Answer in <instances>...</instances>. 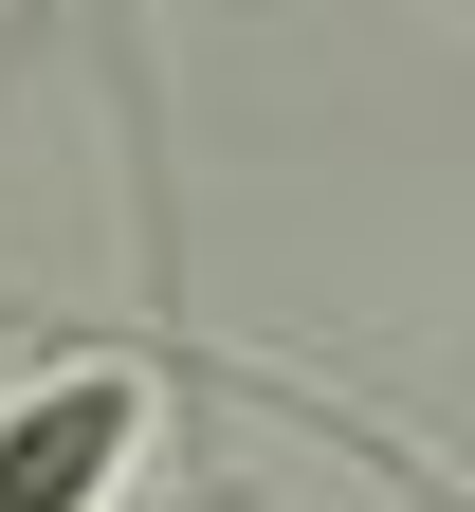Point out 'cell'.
I'll return each instance as SVG.
<instances>
[{
  "label": "cell",
  "mask_w": 475,
  "mask_h": 512,
  "mask_svg": "<svg viewBox=\"0 0 475 512\" xmlns=\"http://www.w3.org/2000/svg\"><path fill=\"white\" fill-rule=\"evenodd\" d=\"M147 366L128 348H74V366H37V384H0V512H110L128 458H147Z\"/></svg>",
  "instance_id": "1"
}]
</instances>
